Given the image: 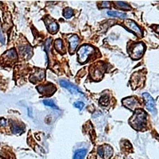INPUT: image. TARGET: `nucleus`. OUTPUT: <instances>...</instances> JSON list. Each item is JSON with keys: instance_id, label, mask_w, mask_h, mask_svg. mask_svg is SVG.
Returning a JSON list of instances; mask_svg holds the SVG:
<instances>
[{"instance_id": "4be33fe9", "label": "nucleus", "mask_w": 159, "mask_h": 159, "mask_svg": "<svg viewBox=\"0 0 159 159\" xmlns=\"http://www.w3.org/2000/svg\"><path fill=\"white\" fill-rule=\"evenodd\" d=\"M109 103V96L108 95L105 94L102 96V97L99 99V104L101 106H107Z\"/></svg>"}, {"instance_id": "f8f14e48", "label": "nucleus", "mask_w": 159, "mask_h": 159, "mask_svg": "<svg viewBox=\"0 0 159 159\" xmlns=\"http://www.w3.org/2000/svg\"><path fill=\"white\" fill-rule=\"evenodd\" d=\"M125 25H127V27H128L129 29L131 31L136 34V35L139 37H142L143 36V32H142V30L140 29L139 25L134 22V21H132V20L127 19L126 22H124Z\"/></svg>"}, {"instance_id": "dca6fc26", "label": "nucleus", "mask_w": 159, "mask_h": 159, "mask_svg": "<svg viewBox=\"0 0 159 159\" xmlns=\"http://www.w3.org/2000/svg\"><path fill=\"white\" fill-rule=\"evenodd\" d=\"M3 57L8 61H14V60H17V58H18V55H17V52L15 49H11L7 51L4 53Z\"/></svg>"}, {"instance_id": "6e6552de", "label": "nucleus", "mask_w": 159, "mask_h": 159, "mask_svg": "<svg viewBox=\"0 0 159 159\" xmlns=\"http://www.w3.org/2000/svg\"><path fill=\"white\" fill-rule=\"evenodd\" d=\"M143 97L145 100V103H146V107H147V110L150 112H154L156 113V105L155 102H154V99L151 97L149 93H143Z\"/></svg>"}, {"instance_id": "9d476101", "label": "nucleus", "mask_w": 159, "mask_h": 159, "mask_svg": "<svg viewBox=\"0 0 159 159\" xmlns=\"http://www.w3.org/2000/svg\"><path fill=\"white\" fill-rule=\"evenodd\" d=\"M60 84L61 85L62 87H64V88H65L66 89H68V90H69L71 93H72V94L83 95L81 92H80V91L79 90V89L76 87V86H75L74 84H72V83L67 81V80H61L60 81Z\"/></svg>"}, {"instance_id": "412c9836", "label": "nucleus", "mask_w": 159, "mask_h": 159, "mask_svg": "<svg viewBox=\"0 0 159 159\" xmlns=\"http://www.w3.org/2000/svg\"><path fill=\"white\" fill-rule=\"evenodd\" d=\"M74 12H73V10L70 7H66L63 11V15L65 18H70L71 17H72Z\"/></svg>"}, {"instance_id": "393cba45", "label": "nucleus", "mask_w": 159, "mask_h": 159, "mask_svg": "<svg viewBox=\"0 0 159 159\" xmlns=\"http://www.w3.org/2000/svg\"><path fill=\"white\" fill-rule=\"evenodd\" d=\"M74 107L80 109V110H82L84 107V103L81 101H77L76 103H74Z\"/></svg>"}, {"instance_id": "5701e85b", "label": "nucleus", "mask_w": 159, "mask_h": 159, "mask_svg": "<svg viewBox=\"0 0 159 159\" xmlns=\"http://www.w3.org/2000/svg\"><path fill=\"white\" fill-rule=\"evenodd\" d=\"M116 4L118 6V7H119L123 8V9L131 10V7H130V6L124 2H120V1H118V2H116Z\"/></svg>"}, {"instance_id": "4468645a", "label": "nucleus", "mask_w": 159, "mask_h": 159, "mask_svg": "<svg viewBox=\"0 0 159 159\" xmlns=\"http://www.w3.org/2000/svg\"><path fill=\"white\" fill-rule=\"evenodd\" d=\"M45 77V72L43 69H38L37 72H35L34 74L31 76L30 81L33 83H36L38 81H41Z\"/></svg>"}, {"instance_id": "9b49d317", "label": "nucleus", "mask_w": 159, "mask_h": 159, "mask_svg": "<svg viewBox=\"0 0 159 159\" xmlns=\"http://www.w3.org/2000/svg\"><path fill=\"white\" fill-rule=\"evenodd\" d=\"M45 25H46V27H47L48 30H49L50 34H54L57 32L58 29H59V25H58V24L55 22L54 20L52 19V18H45Z\"/></svg>"}, {"instance_id": "0eeeda50", "label": "nucleus", "mask_w": 159, "mask_h": 159, "mask_svg": "<svg viewBox=\"0 0 159 159\" xmlns=\"http://www.w3.org/2000/svg\"><path fill=\"white\" fill-rule=\"evenodd\" d=\"M98 153L103 159H110L113 154V149L109 145L104 144L98 148Z\"/></svg>"}, {"instance_id": "20e7f679", "label": "nucleus", "mask_w": 159, "mask_h": 159, "mask_svg": "<svg viewBox=\"0 0 159 159\" xmlns=\"http://www.w3.org/2000/svg\"><path fill=\"white\" fill-rule=\"evenodd\" d=\"M105 72V67L103 66L102 63H97L92 65L90 69V74L92 78L94 80H99L103 77V75Z\"/></svg>"}, {"instance_id": "39448f33", "label": "nucleus", "mask_w": 159, "mask_h": 159, "mask_svg": "<svg viewBox=\"0 0 159 159\" xmlns=\"http://www.w3.org/2000/svg\"><path fill=\"white\" fill-rule=\"evenodd\" d=\"M145 80V73H142V71L134 72L130 79V83H131L133 89H136L137 88L141 87L143 84Z\"/></svg>"}, {"instance_id": "ddd939ff", "label": "nucleus", "mask_w": 159, "mask_h": 159, "mask_svg": "<svg viewBox=\"0 0 159 159\" xmlns=\"http://www.w3.org/2000/svg\"><path fill=\"white\" fill-rule=\"evenodd\" d=\"M69 51L71 53H73L74 51L76 50L77 45L80 43V39L78 36L76 35H71L69 38Z\"/></svg>"}, {"instance_id": "b1692460", "label": "nucleus", "mask_w": 159, "mask_h": 159, "mask_svg": "<svg viewBox=\"0 0 159 159\" xmlns=\"http://www.w3.org/2000/svg\"><path fill=\"white\" fill-rule=\"evenodd\" d=\"M43 103L48 107H51L52 108H55V109H57V107L56 105H55L54 102L51 100V99H45V100H43Z\"/></svg>"}, {"instance_id": "cd10ccee", "label": "nucleus", "mask_w": 159, "mask_h": 159, "mask_svg": "<svg viewBox=\"0 0 159 159\" xmlns=\"http://www.w3.org/2000/svg\"><path fill=\"white\" fill-rule=\"evenodd\" d=\"M29 116H31V108H29Z\"/></svg>"}, {"instance_id": "7ed1b4c3", "label": "nucleus", "mask_w": 159, "mask_h": 159, "mask_svg": "<svg viewBox=\"0 0 159 159\" xmlns=\"http://www.w3.org/2000/svg\"><path fill=\"white\" fill-rule=\"evenodd\" d=\"M145 51V45L142 42L135 43L130 46L128 49V52L130 57L134 60H139L143 57Z\"/></svg>"}, {"instance_id": "6ab92c4d", "label": "nucleus", "mask_w": 159, "mask_h": 159, "mask_svg": "<svg viewBox=\"0 0 159 159\" xmlns=\"http://www.w3.org/2000/svg\"><path fill=\"white\" fill-rule=\"evenodd\" d=\"M11 130H12V132L14 134H20L23 131V128L19 124L15 123H12V125H11Z\"/></svg>"}, {"instance_id": "aec40b11", "label": "nucleus", "mask_w": 159, "mask_h": 159, "mask_svg": "<svg viewBox=\"0 0 159 159\" xmlns=\"http://www.w3.org/2000/svg\"><path fill=\"white\" fill-rule=\"evenodd\" d=\"M55 48H56L57 50L60 52H65V51L63 50V42H62L61 39H57L55 41Z\"/></svg>"}, {"instance_id": "f03ea898", "label": "nucleus", "mask_w": 159, "mask_h": 159, "mask_svg": "<svg viewBox=\"0 0 159 159\" xmlns=\"http://www.w3.org/2000/svg\"><path fill=\"white\" fill-rule=\"evenodd\" d=\"M96 52L95 49L89 45H84L77 51L78 61L80 63H85L90 56Z\"/></svg>"}, {"instance_id": "a878e982", "label": "nucleus", "mask_w": 159, "mask_h": 159, "mask_svg": "<svg viewBox=\"0 0 159 159\" xmlns=\"http://www.w3.org/2000/svg\"><path fill=\"white\" fill-rule=\"evenodd\" d=\"M0 42H2V44L5 43V38H4L3 34H2V31H1V30H0Z\"/></svg>"}, {"instance_id": "2eb2a0df", "label": "nucleus", "mask_w": 159, "mask_h": 159, "mask_svg": "<svg viewBox=\"0 0 159 159\" xmlns=\"http://www.w3.org/2000/svg\"><path fill=\"white\" fill-rule=\"evenodd\" d=\"M19 52L20 54L25 58L30 57L31 55H32V49H31V47L29 46V45H28L27 47H26L25 45L21 46V47L19 48Z\"/></svg>"}, {"instance_id": "423d86ee", "label": "nucleus", "mask_w": 159, "mask_h": 159, "mask_svg": "<svg viewBox=\"0 0 159 159\" xmlns=\"http://www.w3.org/2000/svg\"><path fill=\"white\" fill-rule=\"evenodd\" d=\"M37 90L41 94L45 95V96H50V95H52L56 92L57 89L52 84L49 83L45 85H40V86L37 87Z\"/></svg>"}, {"instance_id": "f257e3e1", "label": "nucleus", "mask_w": 159, "mask_h": 159, "mask_svg": "<svg viewBox=\"0 0 159 159\" xmlns=\"http://www.w3.org/2000/svg\"><path fill=\"white\" fill-rule=\"evenodd\" d=\"M147 113L142 109H137L131 118L129 119V123L134 129L142 130L147 125Z\"/></svg>"}, {"instance_id": "f3484780", "label": "nucleus", "mask_w": 159, "mask_h": 159, "mask_svg": "<svg viewBox=\"0 0 159 159\" xmlns=\"http://www.w3.org/2000/svg\"><path fill=\"white\" fill-rule=\"evenodd\" d=\"M86 153H87V150L86 149H79L75 153L73 159H84Z\"/></svg>"}, {"instance_id": "1a4fd4ad", "label": "nucleus", "mask_w": 159, "mask_h": 159, "mask_svg": "<svg viewBox=\"0 0 159 159\" xmlns=\"http://www.w3.org/2000/svg\"><path fill=\"white\" fill-rule=\"evenodd\" d=\"M122 103H123L125 107L132 111H134L139 106V101L133 96L125 98V99H123Z\"/></svg>"}, {"instance_id": "a211bd4d", "label": "nucleus", "mask_w": 159, "mask_h": 159, "mask_svg": "<svg viewBox=\"0 0 159 159\" xmlns=\"http://www.w3.org/2000/svg\"><path fill=\"white\" fill-rule=\"evenodd\" d=\"M107 15L109 16H112V17H117V18H125L127 17V15L125 14V13H122V12H119V11H109L107 12Z\"/></svg>"}, {"instance_id": "bb28decb", "label": "nucleus", "mask_w": 159, "mask_h": 159, "mask_svg": "<svg viewBox=\"0 0 159 159\" xmlns=\"http://www.w3.org/2000/svg\"><path fill=\"white\" fill-rule=\"evenodd\" d=\"M110 2H102V7H110Z\"/></svg>"}]
</instances>
